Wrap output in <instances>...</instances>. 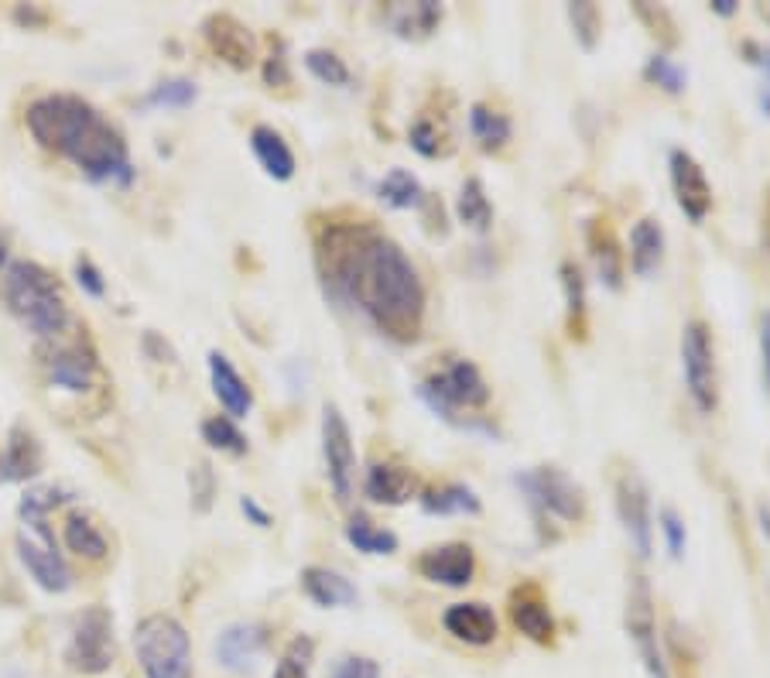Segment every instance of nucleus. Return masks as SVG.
Here are the masks:
<instances>
[{"instance_id":"1","label":"nucleus","mask_w":770,"mask_h":678,"mask_svg":"<svg viewBox=\"0 0 770 678\" xmlns=\"http://www.w3.org/2000/svg\"><path fill=\"white\" fill-rule=\"evenodd\" d=\"M326 292L359 312L367 323L397 340L415 343L425 326L422 274L397 241L374 223H330L315 244Z\"/></svg>"},{"instance_id":"2","label":"nucleus","mask_w":770,"mask_h":678,"mask_svg":"<svg viewBox=\"0 0 770 678\" xmlns=\"http://www.w3.org/2000/svg\"><path fill=\"white\" fill-rule=\"evenodd\" d=\"M31 138L45 151H55L97 185L124 189L134 182L128 141L107 121V117L72 93H49L34 100L24 113Z\"/></svg>"},{"instance_id":"3","label":"nucleus","mask_w":770,"mask_h":678,"mask_svg":"<svg viewBox=\"0 0 770 678\" xmlns=\"http://www.w3.org/2000/svg\"><path fill=\"white\" fill-rule=\"evenodd\" d=\"M4 302L18 323L42 340H55L69 323V308L59 295L55 277L34 261H11L8 264Z\"/></svg>"},{"instance_id":"4","label":"nucleus","mask_w":770,"mask_h":678,"mask_svg":"<svg viewBox=\"0 0 770 678\" xmlns=\"http://www.w3.org/2000/svg\"><path fill=\"white\" fill-rule=\"evenodd\" d=\"M418 397L435 418L459 428V412H479L490 405V384L473 361L453 356L449 364L418 384Z\"/></svg>"},{"instance_id":"5","label":"nucleus","mask_w":770,"mask_h":678,"mask_svg":"<svg viewBox=\"0 0 770 678\" xmlns=\"http://www.w3.org/2000/svg\"><path fill=\"white\" fill-rule=\"evenodd\" d=\"M514 484L524 494V500H528L538 528H545L548 522H561V525H582L586 522V514H589L586 490L565 469H558V466L520 469L514 476Z\"/></svg>"},{"instance_id":"6","label":"nucleus","mask_w":770,"mask_h":678,"mask_svg":"<svg viewBox=\"0 0 770 678\" xmlns=\"http://www.w3.org/2000/svg\"><path fill=\"white\" fill-rule=\"evenodd\" d=\"M134 651L148 678H192V645L169 614H151L134 627Z\"/></svg>"},{"instance_id":"7","label":"nucleus","mask_w":770,"mask_h":678,"mask_svg":"<svg viewBox=\"0 0 770 678\" xmlns=\"http://www.w3.org/2000/svg\"><path fill=\"white\" fill-rule=\"evenodd\" d=\"M681 374L685 391L692 397L699 415H716L719 408V367H716V343L712 330L702 318H688L681 330Z\"/></svg>"},{"instance_id":"8","label":"nucleus","mask_w":770,"mask_h":678,"mask_svg":"<svg viewBox=\"0 0 770 678\" xmlns=\"http://www.w3.org/2000/svg\"><path fill=\"white\" fill-rule=\"evenodd\" d=\"M624 624H627V637H630V645H634L647 678H671V665H668L665 641L658 634V617H655V593H651V583H647L640 573L630 576Z\"/></svg>"},{"instance_id":"9","label":"nucleus","mask_w":770,"mask_h":678,"mask_svg":"<svg viewBox=\"0 0 770 678\" xmlns=\"http://www.w3.org/2000/svg\"><path fill=\"white\" fill-rule=\"evenodd\" d=\"M18 558L31 573V579L45 593H65L72 586V573L55 545V535L49 528L45 514H21L18 528Z\"/></svg>"},{"instance_id":"10","label":"nucleus","mask_w":770,"mask_h":678,"mask_svg":"<svg viewBox=\"0 0 770 678\" xmlns=\"http://www.w3.org/2000/svg\"><path fill=\"white\" fill-rule=\"evenodd\" d=\"M614 504L624 525L627 542L634 545L637 558H651L655 551V517H651V490L634 466H620L614 473Z\"/></svg>"},{"instance_id":"11","label":"nucleus","mask_w":770,"mask_h":678,"mask_svg":"<svg viewBox=\"0 0 770 678\" xmlns=\"http://www.w3.org/2000/svg\"><path fill=\"white\" fill-rule=\"evenodd\" d=\"M65 665L79 675H103L113 665V617L107 607H87L72 624Z\"/></svg>"},{"instance_id":"12","label":"nucleus","mask_w":770,"mask_h":678,"mask_svg":"<svg viewBox=\"0 0 770 678\" xmlns=\"http://www.w3.org/2000/svg\"><path fill=\"white\" fill-rule=\"evenodd\" d=\"M322 459H326V476L336 500L349 504L356 494V449L349 425L336 405L322 408Z\"/></svg>"},{"instance_id":"13","label":"nucleus","mask_w":770,"mask_h":678,"mask_svg":"<svg viewBox=\"0 0 770 678\" xmlns=\"http://www.w3.org/2000/svg\"><path fill=\"white\" fill-rule=\"evenodd\" d=\"M668 175H671V189L678 199V210L688 216V223H706V216L712 213V185L706 179V169L696 162L692 151L685 148H671L668 151Z\"/></svg>"},{"instance_id":"14","label":"nucleus","mask_w":770,"mask_h":678,"mask_svg":"<svg viewBox=\"0 0 770 678\" xmlns=\"http://www.w3.org/2000/svg\"><path fill=\"white\" fill-rule=\"evenodd\" d=\"M507 617H510V627L528 637L531 645H541V648L555 645V617L548 607V596L538 583H520L510 589Z\"/></svg>"},{"instance_id":"15","label":"nucleus","mask_w":770,"mask_h":678,"mask_svg":"<svg viewBox=\"0 0 770 678\" xmlns=\"http://www.w3.org/2000/svg\"><path fill=\"white\" fill-rule=\"evenodd\" d=\"M418 573L445 589H463L476 576V551L466 542H445L418 555Z\"/></svg>"},{"instance_id":"16","label":"nucleus","mask_w":770,"mask_h":678,"mask_svg":"<svg viewBox=\"0 0 770 678\" xmlns=\"http://www.w3.org/2000/svg\"><path fill=\"white\" fill-rule=\"evenodd\" d=\"M202 34H206L210 49L233 69H251L257 59V42L251 28L236 21L233 14H210L202 21Z\"/></svg>"},{"instance_id":"17","label":"nucleus","mask_w":770,"mask_h":678,"mask_svg":"<svg viewBox=\"0 0 770 678\" xmlns=\"http://www.w3.org/2000/svg\"><path fill=\"white\" fill-rule=\"evenodd\" d=\"M267 648V627L264 624H230L220 630L216 637V665L226 668V671H236V675H247L257 658L264 655Z\"/></svg>"},{"instance_id":"18","label":"nucleus","mask_w":770,"mask_h":678,"mask_svg":"<svg viewBox=\"0 0 770 678\" xmlns=\"http://www.w3.org/2000/svg\"><path fill=\"white\" fill-rule=\"evenodd\" d=\"M586 244H589V257L596 264V274L602 289L610 292H620L624 289V277H627V257L620 251V241H617V230L614 223L606 216H596L589 220L586 226Z\"/></svg>"},{"instance_id":"19","label":"nucleus","mask_w":770,"mask_h":678,"mask_svg":"<svg viewBox=\"0 0 770 678\" xmlns=\"http://www.w3.org/2000/svg\"><path fill=\"white\" fill-rule=\"evenodd\" d=\"M363 494H367L374 504L401 507L418 494V476L408 466L384 459V463H374L367 469V476H363Z\"/></svg>"},{"instance_id":"20","label":"nucleus","mask_w":770,"mask_h":678,"mask_svg":"<svg viewBox=\"0 0 770 678\" xmlns=\"http://www.w3.org/2000/svg\"><path fill=\"white\" fill-rule=\"evenodd\" d=\"M442 627L445 634H453L456 641L469 645V648H486L497 641V617L486 604H453L445 607L442 614Z\"/></svg>"},{"instance_id":"21","label":"nucleus","mask_w":770,"mask_h":678,"mask_svg":"<svg viewBox=\"0 0 770 678\" xmlns=\"http://www.w3.org/2000/svg\"><path fill=\"white\" fill-rule=\"evenodd\" d=\"M210 381H213V394H216V402L223 405L226 418L240 422V418L251 415L254 391H251V384L240 377V371L226 361L220 350L210 353Z\"/></svg>"},{"instance_id":"22","label":"nucleus","mask_w":770,"mask_h":678,"mask_svg":"<svg viewBox=\"0 0 770 678\" xmlns=\"http://www.w3.org/2000/svg\"><path fill=\"white\" fill-rule=\"evenodd\" d=\"M45 367H49L52 384L79 394V391H87L97 377V356L83 343H69V346H59L55 353H49Z\"/></svg>"},{"instance_id":"23","label":"nucleus","mask_w":770,"mask_h":678,"mask_svg":"<svg viewBox=\"0 0 770 678\" xmlns=\"http://www.w3.org/2000/svg\"><path fill=\"white\" fill-rule=\"evenodd\" d=\"M302 589L315 607H326V610H340V607H356L359 593L356 586L326 566H305L302 569Z\"/></svg>"},{"instance_id":"24","label":"nucleus","mask_w":770,"mask_h":678,"mask_svg":"<svg viewBox=\"0 0 770 678\" xmlns=\"http://www.w3.org/2000/svg\"><path fill=\"white\" fill-rule=\"evenodd\" d=\"M42 473V446L28 428H11L8 435V449L0 456V487L4 484H21L31 476Z\"/></svg>"},{"instance_id":"25","label":"nucleus","mask_w":770,"mask_h":678,"mask_svg":"<svg viewBox=\"0 0 770 678\" xmlns=\"http://www.w3.org/2000/svg\"><path fill=\"white\" fill-rule=\"evenodd\" d=\"M418 504L432 517H473V514L483 510V500L476 497V490L459 484V480H445V484L425 487L418 494Z\"/></svg>"},{"instance_id":"26","label":"nucleus","mask_w":770,"mask_h":678,"mask_svg":"<svg viewBox=\"0 0 770 678\" xmlns=\"http://www.w3.org/2000/svg\"><path fill=\"white\" fill-rule=\"evenodd\" d=\"M665 264V226L655 216H644L630 230V267L637 277H655Z\"/></svg>"},{"instance_id":"27","label":"nucleus","mask_w":770,"mask_h":678,"mask_svg":"<svg viewBox=\"0 0 770 678\" xmlns=\"http://www.w3.org/2000/svg\"><path fill=\"white\" fill-rule=\"evenodd\" d=\"M561 292H565V330L576 343L589 336V298H586V274L576 261H561L558 267Z\"/></svg>"},{"instance_id":"28","label":"nucleus","mask_w":770,"mask_h":678,"mask_svg":"<svg viewBox=\"0 0 770 678\" xmlns=\"http://www.w3.org/2000/svg\"><path fill=\"white\" fill-rule=\"evenodd\" d=\"M251 151H254V158L261 162V169H264L274 182L295 179V154H292L288 141L281 138L274 128L257 124V128L251 131Z\"/></svg>"},{"instance_id":"29","label":"nucleus","mask_w":770,"mask_h":678,"mask_svg":"<svg viewBox=\"0 0 770 678\" xmlns=\"http://www.w3.org/2000/svg\"><path fill=\"white\" fill-rule=\"evenodd\" d=\"M442 4L435 0H418V4H394L387 8V24L394 28L397 38H408V42H422L442 24Z\"/></svg>"},{"instance_id":"30","label":"nucleus","mask_w":770,"mask_h":678,"mask_svg":"<svg viewBox=\"0 0 770 678\" xmlns=\"http://www.w3.org/2000/svg\"><path fill=\"white\" fill-rule=\"evenodd\" d=\"M469 134L476 138L479 151L486 154H497L510 144L514 138V124H510V117L490 103H473L469 107Z\"/></svg>"},{"instance_id":"31","label":"nucleus","mask_w":770,"mask_h":678,"mask_svg":"<svg viewBox=\"0 0 770 678\" xmlns=\"http://www.w3.org/2000/svg\"><path fill=\"white\" fill-rule=\"evenodd\" d=\"M456 216H459V223H466L476 233H486L494 226V203H490V195H486L483 179L469 175L463 182V189L456 195Z\"/></svg>"},{"instance_id":"32","label":"nucleus","mask_w":770,"mask_h":678,"mask_svg":"<svg viewBox=\"0 0 770 678\" xmlns=\"http://www.w3.org/2000/svg\"><path fill=\"white\" fill-rule=\"evenodd\" d=\"M377 195L391 210H422L428 203V195L418 182V175H412L408 169H391L381 182H377Z\"/></svg>"},{"instance_id":"33","label":"nucleus","mask_w":770,"mask_h":678,"mask_svg":"<svg viewBox=\"0 0 770 678\" xmlns=\"http://www.w3.org/2000/svg\"><path fill=\"white\" fill-rule=\"evenodd\" d=\"M62 538H65V548L75 551L79 558H103V555H107V538H103V532L90 522L87 514H79V510L65 517Z\"/></svg>"},{"instance_id":"34","label":"nucleus","mask_w":770,"mask_h":678,"mask_svg":"<svg viewBox=\"0 0 770 678\" xmlns=\"http://www.w3.org/2000/svg\"><path fill=\"white\" fill-rule=\"evenodd\" d=\"M346 542L363 551V555H394L397 551V535L387 532V528H377L374 522H367L363 514L349 517V525H346Z\"/></svg>"},{"instance_id":"35","label":"nucleus","mask_w":770,"mask_h":678,"mask_svg":"<svg viewBox=\"0 0 770 678\" xmlns=\"http://www.w3.org/2000/svg\"><path fill=\"white\" fill-rule=\"evenodd\" d=\"M199 100V87L192 79H161L158 87L148 90V97L141 100V107H158V110H185Z\"/></svg>"},{"instance_id":"36","label":"nucleus","mask_w":770,"mask_h":678,"mask_svg":"<svg viewBox=\"0 0 770 678\" xmlns=\"http://www.w3.org/2000/svg\"><path fill=\"white\" fill-rule=\"evenodd\" d=\"M644 79H647L651 87L671 93V97H681V93L688 90V72H685V65L675 62L668 52H655L651 59L644 62Z\"/></svg>"},{"instance_id":"37","label":"nucleus","mask_w":770,"mask_h":678,"mask_svg":"<svg viewBox=\"0 0 770 678\" xmlns=\"http://www.w3.org/2000/svg\"><path fill=\"white\" fill-rule=\"evenodd\" d=\"M199 432H202V443L213 446V449H220V453H230V456H243V453H247V435H243V432L236 428V422L226 418V415L206 418Z\"/></svg>"},{"instance_id":"38","label":"nucleus","mask_w":770,"mask_h":678,"mask_svg":"<svg viewBox=\"0 0 770 678\" xmlns=\"http://www.w3.org/2000/svg\"><path fill=\"white\" fill-rule=\"evenodd\" d=\"M565 14H569L573 34H576V42L582 45V52H596L599 34H602V14H599V8L589 4V0H579V4L565 8Z\"/></svg>"},{"instance_id":"39","label":"nucleus","mask_w":770,"mask_h":678,"mask_svg":"<svg viewBox=\"0 0 770 678\" xmlns=\"http://www.w3.org/2000/svg\"><path fill=\"white\" fill-rule=\"evenodd\" d=\"M305 69L318 79V83H326V87H349V65L330 52V49H308L305 52Z\"/></svg>"},{"instance_id":"40","label":"nucleus","mask_w":770,"mask_h":678,"mask_svg":"<svg viewBox=\"0 0 770 678\" xmlns=\"http://www.w3.org/2000/svg\"><path fill=\"white\" fill-rule=\"evenodd\" d=\"M634 14L651 28V34L658 38L661 45H678V28H675V18L661 8V4H647V0H637L634 4Z\"/></svg>"},{"instance_id":"41","label":"nucleus","mask_w":770,"mask_h":678,"mask_svg":"<svg viewBox=\"0 0 770 678\" xmlns=\"http://www.w3.org/2000/svg\"><path fill=\"white\" fill-rule=\"evenodd\" d=\"M408 141H412V148H415L422 158H438V154H445V131H442L435 121H428V117H418V121L412 124Z\"/></svg>"},{"instance_id":"42","label":"nucleus","mask_w":770,"mask_h":678,"mask_svg":"<svg viewBox=\"0 0 770 678\" xmlns=\"http://www.w3.org/2000/svg\"><path fill=\"white\" fill-rule=\"evenodd\" d=\"M658 528H661V538H665V548H668V555L675 558H685V548H688V528H685V522H681V514L675 510V507H665L661 514H658Z\"/></svg>"},{"instance_id":"43","label":"nucleus","mask_w":770,"mask_h":678,"mask_svg":"<svg viewBox=\"0 0 770 678\" xmlns=\"http://www.w3.org/2000/svg\"><path fill=\"white\" fill-rule=\"evenodd\" d=\"M189 487H192V504L195 510H210L213 497H216V476L210 463H195V469L189 473Z\"/></svg>"},{"instance_id":"44","label":"nucleus","mask_w":770,"mask_h":678,"mask_svg":"<svg viewBox=\"0 0 770 678\" xmlns=\"http://www.w3.org/2000/svg\"><path fill=\"white\" fill-rule=\"evenodd\" d=\"M330 678H381V665L367 655H343L333 665Z\"/></svg>"},{"instance_id":"45","label":"nucleus","mask_w":770,"mask_h":678,"mask_svg":"<svg viewBox=\"0 0 770 678\" xmlns=\"http://www.w3.org/2000/svg\"><path fill=\"white\" fill-rule=\"evenodd\" d=\"M75 285L83 289L90 298H103V295H107L103 271H100L90 257H79V261H75Z\"/></svg>"},{"instance_id":"46","label":"nucleus","mask_w":770,"mask_h":678,"mask_svg":"<svg viewBox=\"0 0 770 678\" xmlns=\"http://www.w3.org/2000/svg\"><path fill=\"white\" fill-rule=\"evenodd\" d=\"M757 346H760V387L770 397V308L760 312V333H757Z\"/></svg>"},{"instance_id":"47","label":"nucleus","mask_w":770,"mask_h":678,"mask_svg":"<svg viewBox=\"0 0 770 678\" xmlns=\"http://www.w3.org/2000/svg\"><path fill=\"white\" fill-rule=\"evenodd\" d=\"M264 83L267 87H288L292 83V72H288V59L285 52H277L264 62Z\"/></svg>"},{"instance_id":"48","label":"nucleus","mask_w":770,"mask_h":678,"mask_svg":"<svg viewBox=\"0 0 770 678\" xmlns=\"http://www.w3.org/2000/svg\"><path fill=\"white\" fill-rule=\"evenodd\" d=\"M312 655H315V641L308 634H298V637H292L288 641V648H285V658H292L295 665H312Z\"/></svg>"},{"instance_id":"49","label":"nucleus","mask_w":770,"mask_h":678,"mask_svg":"<svg viewBox=\"0 0 770 678\" xmlns=\"http://www.w3.org/2000/svg\"><path fill=\"white\" fill-rule=\"evenodd\" d=\"M743 59L763 72V83H770V45H760V42H743Z\"/></svg>"},{"instance_id":"50","label":"nucleus","mask_w":770,"mask_h":678,"mask_svg":"<svg viewBox=\"0 0 770 678\" xmlns=\"http://www.w3.org/2000/svg\"><path fill=\"white\" fill-rule=\"evenodd\" d=\"M240 510L247 514L257 528H271V514H267V510H264L254 497H240Z\"/></svg>"},{"instance_id":"51","label":"nucleus","mask_w":770,"mask_h":678,"mask_svg":"<svg viewBox=\"0 0 770 678\" xmlns=\"http://www.w3.org/2000/svg\"><path fill=\"white\" fill-rule=\"evenodd\" d=\"M274 678H308V668H305V665H295L292 658H281L277 668H274Z\"/></svg>"},{"instance_id":"52","label":"nucleus","mask_w":770,"mask_h":678,"mask_svg":"<svg viewBox=\"0 0 770 678\" xmlns=\"http://www.w3.org/2000/svg\"><path fill=\"white\" fill-rule=\"evenodd\" d=\"M712 14H719V18H733L737 11H740V4H737V0H712Z\"/></svg>"},{"instance_id":"53","label":"nucleus","mask_w":770,"mask_h":678,"mask_svg":"<svg viewBox=\"0 0 770 678\" xmlns=\"http://www.w3.org/2000/svg\"><path fill=\"white\" fill-rule=\"evenodd\" d=\"M760 110L770 117V83H763V87H760Z\"/></svg>"},{"instance_id":"54","label":"nucleus","mask_w":770,"mask_h":678,"mask_svg":"<svg viewBox=\"0 0 770 678\" xmlns=\"http://www.w3.org/2000/svg\"><path fill=\"white\" fill-rule=\"evenodd\" d=\"M8 267V241H4V233H0V271Z\"/></svg>"},{"instance_id":"55","label":"nucleus","mask_w":770,"mask_h":678,"mask_svg":"<svg viewBox=\"0 0 770 678\" xmlns=\"http://www.w3.org/2000/svg\"><path fill=\"white\" fill-rule=\"evenodd\" d=\"M757 14H760V18H763L767 24H770V4H760V8H757Z\"/></svg>"}]
</instances>
